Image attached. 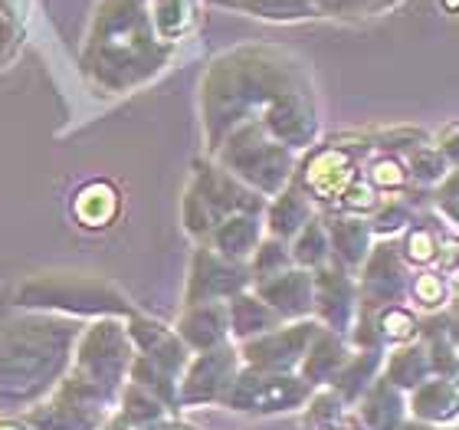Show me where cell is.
<instances>
[{
    "mask_svg": "<svg viewBox=\"0 0 459 430\" xmlns=\"http://www.w3.org/2000/svg\"><path fill=\"white\" fill-rule=\"evenodd\" d=\"M358 309H361V299H358L354 273L342 269L338 263H325L312 273V319L322 329L348 335Z\"/></svg>",
    "mask_w": 459,
    "mask_h": 430,
    "instance_id": "obj_16",
    "label": "cell"
},
{
    "mask_svg": "<svg viewBox=\"0 0 459 430\" xmlns=\"http://www.w3.org/2000/svg\"><path fill=\"white\" fill-rule=\"evenodd\" d=\"M308 69L289 49L243 43L213 59L201 79V125L207 158L233 128L259 122L273 102L306 83Z\"/></svg>",
    "mask_w": 459,
    "mask_h": 430,
    "instance_id": "obj_1",
    "label": "cell"
},
{
    "mask_svg": "<svg viewBox=\"0 0 459 430\" xmlns=\"http://www.w3.org/2000/svg\"><path fill=\"white\" fill-rule=\"evenodd\" d=\"M249 289H253L282 322L312 319V273H308V269L289 267V269H282V273H276V276L259 279V283H253Z\"/></svg>",
    "mask_w": 459,
    "mask_h": 430,
    "instance_id": "obj_19",
    "label": "cell"
},
{
    "mask_svg": "<svg viewBox=\"0 0 459 430\" xmlns=\"http://www.w3.org/2000/svg\"><path fill=\"white\" fill-rule=\"evenodd\" d=\"M17 306L66 319H128L134 312L122 289L92 273H37L17 289Z\"/></svg>",
    "mask_w": 459,
    "mask_h": 430,
    "instance_id": "obj_4",
    "label": "cell"
},
{
    "mask_svg": "<svg viewBox=\"0 0 459 430\" xmlns=\"http://www.w3.org/2000/svg\"><path fill=\"white\" fill-rule=\"evenodd\" d=\"M211 158L230 178H237L239 184H247L249 191H256L263 201L276 197L282 188H289L299 162V154L289 152L286 145H279L256 122L233 128Z\"/></svg>",
    "mask_w": 459,
    "mask_h": 430,
    "instance_id": "obj_6",
    "label": "cell"
},
{
    "mask_svg": "<svg viewBox=\"0 0 459 430\" xmlns=\"http://www.w3.org/2000/svg\"><path fill=\"white\" fill-rule=\"evenodd\" d=\"M239 355L237 345L227 342L213 352L191 355V362L178 378V411L181 408H201V404H223L230 384L239 374Z\"/></svg>",
    "mask_w": 459,
    "mask_h": 430,
    "instance_id": "obj_12",
    "label": "cell"
},
{
    "mask_svg": "<svg viewBox=\"0 0 459 430\" xmlns=\"http://www.w3.org/2000/svg\"><path fill=\"white\" fill-rule=\"evenodd\" d=\"M361 174H364V181L371 184L381 197H401V194L411 188V181H407V164H403V158H397V154L371 152L368 162L361 164Z\"/></svg>",
    "mask_w": 459,
    "mask_h": 430,
    "instance_id": "obj_37",
    "label": "cell"
},
{
    "mask_svg": "<svg viewBox=\"0 0 459 430\" xmlns=\"http://www.w3.org/2000/svg\"><path fill=\"white\" fill-rule=\"evenodd\" d=\"M427 132L420 128H387V132H374L371 135V152L377 154H397V158H407L413 148L427 145Z\"/></svg>",
    "mask_w": 459,
    "mask_h": 430,
    "instance_id": "obj_44",
    "label": "cell"
},
{
    "mask_svg": "<svg viewBox=\"0 0 459 430\" xmlns=\"http://www.w3.org/2000/svg\"><path fill=\"white\" fill-rule=\"evenodd\" d=\"M371 154V135H338L318 142L306 154H299L292 184L306 191L318 214H328L338 204L348 184L361 174V164Z\"/></svg>",
    "mask_w": 459,
    "mask_h": 430,
    "instance_id": "obj_8",
    "label": "cell"
},
{
    "mask_svg": "<svg viewBox=\"0 0 459 430\" xmlns=\"http://www.w3.org/2000/svg\"><path fill=\"white\" fill-rule=\"evenodd\" d=\"M374 329L381 335L384 348L407 345L417 342V335H420V316L411 306H384L374 309Z\"/></svg>",
    "mask_w": 459,
    "mask_h": 430,
    "instance_id": "obj_38",
    "label": "cell"
},
{
    "mask_svg": "<svg viewBox=\"0 0 459 430\" xmlns=\"http://www.w3.org/2000/svg\"><path fill=\"white\" fill-rule=\"evenodd\" d=\"M322 325L316 319H299V322H282L273 332L256 335L249 342L237 345L239 364L253 372H296L308 342L318 335Z\"/></svg>",
    "mask_w": 459,
    "mask_h": 430,
    "instance_id": "obj_13",
    "label": "cell"
},
{
    "mask_svg": "<svg viewBox=\"0 0 459 430\" xmlns=\"http://www.w3.org/2000/svg\"><path fill=\"white\" fill-rule=\"evenodd\" d=\"M397 430H437V427H430V424H420V421H411V417H407V421H403Z\"/></svg>",
    "mask_w": 459,
    "mask_h": 430,
    "instance_id": "obj_53",
    "label": "cell"
},
{
    "mask_svg": "<svg viewBox=\"0 0 459 430\" xmlns=\"http://www.w3.org/2000/svg\"><path fill=\"white\" fill-rule=\"evenodd\" d=\"M204 0H148V17H152L154 37L164 47H181L201 23Z\"/></svg>",
    "mask_w": 459,
    "mask_h": 430,
    "instance_id": "obj_28",
    "label": "cell"
},
{
    "mask_svg": "<svg viewBox=\"0 0 459 430\" xmlns=\"http://www.w3.org/2000/svg\"><path fill=\"white\" fill-rule=\"evenodd\" d=\"M118 214H122V191L106 178L82 184L73 194V217L82 230H108Z\"/></svg>",
    "mask_w": 459,
    "mask_h": 430,
    "instance_id": "obj_27",
    "label": "cell"
},
{
    "mask_svg": "<svg viewBox=\"0 0 459 430\" xmlns=\"http://www.w3.org/2000/svg\"><path fill=\"white\" fill-rule=\"evenodd\" d=\"M125 335H128L134 355H144L148 362H154L174 378H181L187 362H191V352L184 348V342L178 338L171 325L158 322L152 316H142L138 309L125 319Z\"/></svg>",
    "mask_w": 459,
    "mask_h": 430,
    "instance_id": "obj_18",
    "label": "cell"
},
{
    "mask_svg": "<svg viewBox=\"0 0 459 430\" xmlns=\"http://www.w3.org/2000/svg\"><path fill=\"white\" fill-rule=\"evenodd\" d=\"M403 164H407V181H411L413 188H420V191H433L446 174L456 171L430 142L420 145V148H413V152L403 158Z\"/></svg>",
    "mask_w": 459,
    "mask_h": 430,
    "instance_id": "obj_39",
    "label": "cell"
},
{
    "mask_svg": "<svg viewBox=\"0 0 459 430\" xmlns=\"http://www.w3.org/2000/svg\"><path fill=\"white\" fill-rule=\"evenodd\" d=\"M263 237H266L263 214H233V217L221 220L204 243H207L217 257L233 259V263H247Z\"/></svg>",
    "mask_w": 459,
    "mask_h": 430,
    "instance_id": "obj_25",
    "label": "cell"
},
{
    "mask_svg": "<svg viewBox=\"0 0 459 430\" xmlns=\"http://www.w3.org/2000/svg\"><path fill=\"white\" fill-rule=\"evenodd\" d=\"M348 411H351V408H348L332 388H316L312 398L306 401V408H302V424H306V430H318V427H325V424L342 421Z\"/></svg>",
    "mask_w": 459,
    "mask_h": 430,
    "instance_id": "obj_42",
    "label": "cell"
},
{
    "mask_svg": "<svg viewBox=\"0 0 459 430\" xmlns=\"http://www.w3.org/2000/svg\"><path fill=\"white\" fill-rule=\"evenodd\" d=\"M0 430H33L23 417H0Z\"/></svg>",
    "mask_w": 459,
    "mask_h": 430,
    "instance_id": "obj_49",
    "label": "cell"
},
{
    "mask_svg": "<svg viewBox=\"0 0 459 430\" xmlns=\"http://www.w3.org/2000/svg\"><path fill=\"white\" fill-rule=\"evenodd\" d=\"M430 197H433V214H437L450 230H456V224H459V174L456 171L446 174V178L430 191Z\"/></svg>",
    "mask_w": 459,
    "mask_h": 430,
    "instance_id": "obj_45",
    "label": "cell"
},
{
    "mask_svg": "<svg viewBox=\"0 0 459 430\" xmlns=\"http://www.w3.org/2000/svg\"><path fill=\"white\" fill-rule=\"evenodd\" d=\"M401 0H371V17L374 13H384V10H394Z\"/></svg>",
    "mask_w": 459,
    "mask_h": 430,
    "instance_id": "obj_51",
    "label": "cell"
},
{
    "mask_svg": "<svg viewBox=\"0 0 459 430\" xmlns=\"http://www.w3.org/2000/svg\"><path fill=\"white\" fill-rule=\"evenodd\" d=\"M413 220H417L413 201H407V197H381L377 211L368 217V224L374 230V240H397Z\"/></svg>",
    "mask_w": 459,
    "mask_h": 430,
    "instance_id": "obj_40",
    "label": "cell"
},
{
    "mask_svg": "<svg viewBox=\"0 0 459 430\" xmlns=\"http://www.w3.org/2000/svg\"><path fill=\"white\" fill-rule=\"evenodd\" d=\"M144 430H194V427H187V424H178V421H161V424H154V427H144Z\"/></svg>",
    "mask_w": 459,
    "mask_h": 430,
    "instance_id": "obj_52",
    "label": "cell"
},
{
    "mask_svg": "<svg viewBox=\"0 0 459 430\" xmlns=\"http://www.w3.org/2000/svg\"><path fill=\"white\" fill-rule=\"evenodd\" d=\"M99 430H132V427H128V424H125L122 421V417H118V414H108V421L106 424H102V427H99Z\"/></svg>",
    "mask_w": 459,
    "mask_h": 430,
    "instance_id": "obj_50",
    "label": "cell"
},
{
    "mask_svg": "<svg viewBox=\"0 0 459 430\" xmlns=\"http://www.w3.org/2000/svg\"><path fill=\"white\" fill-rule=\"evenodd\" d=\"M459 414V388L453 378H427L407 391V417L430 427H453Z\"/></svg>",
    "mask_w": 459,
    "mask_h": 430,
    "instance_id": "obj_22",
    "label": "cell"
},
{
    "mask_svg": "<svg viewBox=\"0 0 459 430\" xmlns=\"http://www.w3.org/2000/svg\"><path fill=\"white\" fill-rule=\"evenodd\" d=\"M381 364H384V352H361V348H354V352L348 355V362L342 364V372L332 378L328 388L351 408V404L371 388L374 378L381 374Z\"/></svg>",
    "mask_w": 459,
    "mask_h": 430,
    "instance_id": "obj_32",
    "label": "cell"
},
{
    "mask_svg": "<svg viewBox=\"0 0 459 430\" xmlns=\"http://www.w3.org/2000/svg\"><path fill=\"white\" fill-rule=\"evenodd\" d=\"M316 214V204L308 201L306 191L289 181V188H282L276 197H269L266 207H263V227H266V237L289 243Z\"/></svg>",
    "mask_w": 459,
    "mask_h": 430,
    "instance_id": "obj_26",
    "label": "cell"
},
{
    "mask_svg": "<svg viewBox=\"0 0 459 430\" xmlns=\"http://www.w3.org/2000/svg\"><path fill=\"white\" fill-rule=\"evenodd\" d=\"M30 4L27 0H0V69L17 63L20 49L27 43Z\"/></svg>",
    "mask_w": 459,
    "mask_h": 430,
    "instance_id": "obj_36",
    "label": "cell"
},
{
    "mask_svg": "<svg viewBox=\"0 0 459 430\" xmlns=\"http://www.w3.org/2000/svg\"><path fill=\"white\" fill-rule=\"evenodd\" d=\"M289 267H292L289 243L286 240H276V237L259 240V247L253 250V257L247 259V269H249V279H253V283L276 276V273H282V269H289Z\"/></svg>",
    "mask_w": 459,
    "mask_h": 430,
    "instance_id": "obj_41",
    "label": "cell"
},
{
    "mask_svg": "<svg viewBox=\"0 0 459 430\" xmlns=\"http://www.w3.org/2000/svg\"><path fill=\"white\" fill-rule=\"evenodd\" d=\"M437 430H456V427H437Z\"/></svg>",
    "mask_w": 459,
    "mask_h": 430,
    "instance_id": "obj_55",
    "label": "cell"
},
{
    "mask_svg": "<svg viewBox=\"0 0 459 430\" xmlns=\"http://www.w3.org/2000/svg\"><path fill=\"white\" fill-rule=\"evenodd\" d=\"M456 296V279L453 273L440 267H427L411 273V283H407V306L413 312H423V316H440L446 312Z\"/></svg>",
    "mask_w": 459,
    "mask_h": 430,
    "instance_id": "obj_30",
    "label": "cell"
},
{
    "mask_svg": "<svg viewBox=\"0 0 459 430\" xmlns=\"http://www.w3.org/2000/svg\"><path fill=\"white\" fill-rule=\"evenodd\" d=\"M354 348L348 345V338L338 332H328V329H318V335L308 342L302 362H299L296 374L302 382H308L312 388H328L332 378L342 372V364L348 362V355Z\"/></svg>",
    "mask_w": 459,
    "mask_h": 430,
    "instance_id": "obj_24",
    "label": "cell"
},
{
    "mask_svg": "<svg viewBox=\"0 0 459 430\" xmlns=\"http://www.w3.org/2000/svg\"><path fill=\"white\" fill-rule=\"evenodd\" d=\"M79 329L76 319L20 312L0 322V404L33 408L69 372Z\"/></svg>",
    "mask_w": 459,
    "mask_h": 430,
    "instance_id": "obj_3",
    "label": "cell"
},
{
    "mask_svg": "<svg viewBox=\"0 0 459 430\" xmlns=\"http://www.w3.org/2000/svg\"><path fill=\"white\" fill-rule=\"evenodd\" d=\"M318 17H338V20H354V17H371V0H316Z\"/></svg>",
    "mask_w": 459,
    "mask_h": 430,
    "instance_id": "obj_46",
    "label": "cell"
},
{
    "mask_svg": "<svg viewBox=\"0 0 459 430\" xmlns=\"http://www.w3.org/2000/svg\"><path fill=\"white\" fill-rule=\"evenodd\" d=\"M276 325H282V319H279L253 289L227 299V329H230V342L233 345L273 332Z\"/></svg>",
    "mask_w": 459,
    "mask_h": 430,
    "instance_id": "obj_29",
    "label": "cell"
},
{
    "mask_svg": "<svg viewBox=\"0 0 459 430\" xmlns=\"http://www.w3.org/2000/svg\"><path fill=\"white\" fill-rule=\"evenodd\" d=\"M318 430H361V424H358V417H354V414L348 411V414L342 417V421L325 424V427H318Z\"/></svg>",
    "mask_w": 459,
    "mask_h": 430,
    "instance_id": "obj_48",
    "label": "cell"
},
{
    "mask_svg": "<svg viewBox=\"0 0 459 430\" xmlns=\"http://www.w3.org/2000/svg\"><path fill=\"white\" fill-rule=\"evenodd\" d=\"M112 411V404L99 401L96 394L82 391L79 384H73L63 374V382L43 401L27 408L23 421L33 430H99Z\"/></svg>",
    "mask_w": 459,
    "mask_h": 430,
    "instance_id": "obj_11",
    "label": "cell"
},
{
    "mask_svg": "<svg viewBox=\"0 0 459 430\" xmlns=\"http://www.w3.org/2000/svg\"><path fill=\"white\" fill-rule=\"evenodd\" d=\"M289 257H292V267L308 269V273L332 263V247H328V230L322 214H316L296 237L289 240Z\"/></svg>",
    "mask_w": 459,
    "mask_h": 430,
    "instance_id": "obj_35",
    "label": "cell"
},
{
    "mask_svg": "<svg viewBox=\"0 0 459 430\" xmlns=\"http://www.w3.org/2000/svg\"><path fill=\"white\" fill-rule=\"evenodd\" d=\"M413 269L403 263L397 240H377L354 273L358 279V299L368 309L384 306H407V283H411Z\"/></svg>",
    "mask_w": 459,
    "mask_h": 430,
    "instance_id": "obj_14",
    "label": "cell"
},
{
    "mask_svg": "<svg viewBox=\"0 0 459 430\" xmlns=\"http://www.w3.org/2000/svg\"><path fill=\"white\" fill-rule=\"evenodd\" d=\"M443 10H446V13H456V10H459V0H443Z\"/></svg>",
    "mask_w": 459,
    "mask_h": 430,
    "instance_id": "obj_54",
    "label": "cell"
},
{
    "mask_svg": "<svg viewBox=\"0 0 459 430\" xmlns=\"http://www.w3.org/2000/svg\"><path fill=\"white\" fill-rule=\"evenodd\" d=\"M377 204H381V194L374 191L371 184L364 181V174H358L351 184H348V191L338 197V204L332 207L328 214H351V217H371L377 211Z\"/></svg>",
    "mask_w": 459,
    "mask_h": 430,
    "instance_id": "obj_43",
    "label": "cell"
},
{
    "mask_svg": "<svg viewBox=\"0 0 459 430\" xmlns=\"http://www.w3.org/2000/svg\"><path fill=\"white\" fill-rule=\"evenodd\" d=\"M213 4L266 20V23H302V20L318 17L316 0H213Z\"/></svg>",
    "mask_w": 459,
    "mask_h": 430,
    "instance_id": "obj_33",
    "label": "cell"
},
{
    "mask_svg": "<svg viewBox=\"0 0 459 430\" xmlns=\"http://www.w3.org/2000/svg\"><path fill=\"white\" fill-rule=\"evenodd\" d=\"M397 250L411 269L440 267L446 273H456V230L446 227L437 214L413 220L397 237Z\"/></svg>",
    "mask_w": 459,
    "mask_h": 430,
    "instance_id": "obj_17",
    "label": "cell"
},
{
    "mask_svg": "<svg viewBox=\"0 0 459 430\" xmlns=\"http://www.w3.org/2000/svg\"><path fill=\"white\" fill-rule=\"evenodd\" d=\"M328 230V247H332V263H338L348 273H358L368 259L374 240V230L368 217H351V214H322Z\"/></svg>",
    "mask_w": 459,
    "mask_h": 430,
    "instance_id": "obj_20",
    "label": "cell"
},
{
    "mask_svg": "<svg viewBox=\"0 0 459 430\" xmlns=\"http://www.w3.org/2000/svg\"><path fill=\"white\" fill-rule=\"evenodd\" d=\"M253 286L247 263L217 257L207 243H197L187 267L184 283V306H201V303H227Z\"/></svg>",
    "mask_w": 459,
    "mask_h": 430,
    "instance_id": "obj_15",
    "label": "cell"
},
{
    "mask_svg": "<svg viewBox=\"0 0 459 430\" xmlns=\"http://www.w3.org/2000/svg\"><path fill=\"white\" fill-rule=\"evenodd\" d=\"M115 414H118L132 430H144V427H154V424L168 421L174 411L161 398H154L152 391H144V388H138V384H132V382H125L122 394H118V404H115Z\"/></svg>",
    "mask_w": 459,
    "mask_h": 430,
    "instance_id": "obj_34",
    "label": "cell"
},
{
    "mask_svg": "<svg viewBox=\"0 0 459 430\" xmlns=\"http://www.w3.org/2000/svg\"><path fill=\"white\" fill-rule=\"evenodd\" d=\"M263 207L266 201L256 191L230 178L213 158H204V162H194L187 188H184L181 224L194 243H204L221 220L233 214H263Z\"/></svg>",
    "mask_w": 459,
    "mask_h": 430,
    "instance_id": "obj_7",
    "label": "cell"
},
{
    "mask_svg": "<svg viewBox=\"0 0 459 430\" xmlns=\"http://www.w3.org/2000/svg\"><path fill=\"white\" fill-rule=\"evenodd\" d=\"M381 378L391 382L397 391H413L420 388L427 378H433L430 372V358H427V348L423 342H407V345H394L384 352V364H381Z\"/></svg>",
    "mask_w": 459,
    "mask_h": 430,
    "instance_id": "obj_31",
    "label": "cell"
},
{
    "mask_svg": "<svg viewBox=\"0 0 459 430\" xmlns=\"http://www.w3.org/2000/svg\"><path fill=\"white\" fill-rule=\"evenodd\" d=\"M459 128H456V122H446V125H443V128H440V132H437V135H433V148H437V152H440L443 154V158H446V162H450L453 164V168H456V164H459Z\"/></svg>",
    "mask_w": 459,
    "mask_h": 430,
    "instance_id": "obj_47",
    "label": "cell"
},
{
    "mask_svg": "<svg viewBox=\"0 0 459 430\" xmlns=\"http://www.w3.org/2000/svg\"><path fill=\"white\" fill-rule=\"evenodd\" d=\"M174 57L178 49L154 37L148 0H99L79 69L102 96H132L161 76Z\"/></svg>",
    "mask_w": 459,
    "mask_h": 430,
    "instance_id": "obj_2",
    "label": "cell"
},
{
    "mask_svg": "<svg viewBox=\"0 0 459 430\" xmlns=\"http://www.w3.org/2000/svg\"><path fill=\"white\" fill-rule=\"evenodd\" d=\"M351 408L361 430H397L407 421V394L397 391L391 382H384L381 374Z\"/></svg>",
    "mask_w": 459,
    "mask_h": 430,
    "instance_id": "obj_23",
    "label": "cell"
},
{
    "mask_svg": "<svg viewBox=\"0 0 459 430\" xmlns=\"http://www.w3.org/2000/svg\"><path fill=\"white\" fill-rule=\"evenodd\" d=\"M256 125H263L266 135H273L279 145H286L292 154H306L308 148H316L322 142V112H318L312 79L282 92Z\"/></svg>",
    "mask_w": 459,
    "mask_h": 430,
    "instance_id": "obj_10",
    "label": "cell"
},
{
    "mask_svg": "<svg viewBox=\"0 0 459 430\" xmlns=\"http://www.w3.org/2000/svg\"><path fill=\"white\" fill-rule=\"evenodd\" d=\"M312 384L302 382L296 372H253L239 368L237 382L230 384L223 408L239 414H256V417H273V414L302 411L312 398Z\"/></svg>",
    "mask_w": 459,
    "mask_h": 430,
    "instance_id": "obj_9",
    "label": "cell"
},
{
    "mask_svg": "<svg viewBox=\"0 0 459 430\" xmlns=\"http://www.w3.org/2000/svg\"><path fill=\"white\" fill-rule=\"evenodd\" d=\"M132 355L134 348L125 335V319H92L86 329H79L66 378L115 408L128 382Z\"/></svg>",
    "mask_w": 459,
    "mask_h": 430,
    "instance_id": "obj_5",
    "label": "cell"
},
{
    "mask_svg": "<svg viewBox=\"0 0 459 430\" xmlns=\"http://www.w3.org/2000/svg\"><path fill=\"white\" fill-rule=\"evenodd\" d=\"M178 338L191 355L213 352L230 342L227 329V303H201V306H184L181 319L174 325Z\"/></svg>",
    "mask_w": 459,
    "mask_h": 430,
    "instance_id": "obj_21",
    "label": "cell"
}]
</instances>
